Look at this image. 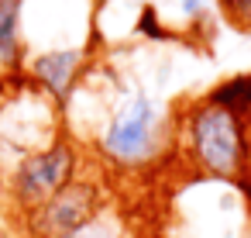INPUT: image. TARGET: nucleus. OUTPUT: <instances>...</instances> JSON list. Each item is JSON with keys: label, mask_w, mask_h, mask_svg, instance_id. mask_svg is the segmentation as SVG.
Here are the masks:
<instances>
[{"label": "nucleus", "mask_w": 251, "mask_h": 238, "mask_svg": "<svg viewBox=\"0 0 251 238\" xmlns=\"http://www.w3.org/2000/svg\"><path fill=\"white\" fill-rule=\"evenodd\" d=\"M141 31H148V35H155V38L162 35L158 25H155V11H145V18H141Z\"/></svg>", "instance_id": "9d476101"}, {"label": "nucleus", "mask_w": 251, "mask_h": 238, "mask_svg": "<svg viewBox=\"0 0 251 238\" xmlns=\"http://www.w3.org/2000/svg\"><path fill=\"white\" fill-rule=\"evenodd\" d=\"M224 11H227V18L237 28H248L251 31V0H224Z\"/></svg>", "instance_id": "6e6552de"}, {"label": "nucleus", "mask_w": 251, "mask_h": 238, "mask_svg": "<svg viewBox=\"0 0 251 238\" xmlns=\"http://www.w3.org/2000/svg\"><path fill=\"white\" fill-rule=\"evenodd\" d=\"M18 7L21 0H0V59L7 62L18 56Z\"/></svg>", "instance_id": "0eeeda50"}, {"label": "nucleus", "mask_w": 251, "mask_h": 238, "mask_svg": "<svg viewBox=\"0 0 251 238\" xmlns=\"http://www.w3.org/2000/svg\"><path fill=\"white\" fill-rule=\"evenodd\" d=\"M66 238H121L110 224H103V221H86V224H79L76 231H69Z\"/></svg>", "instance_id": "1a4fd4ad"}, {"label": "nucleus", "mask_w": 251, "mask_h": 238, "mask_svg": "<svg viewBox=\"0 0 251 238\" xmlns=\"http://www.w3.org/2000/svg\"><path fill=\"white\" fill-rule=\"evenodd\" d=\"M213 104L224 107V111H230V114L248 111V107H251V76H237V80L217 87V90H213Z\"/></svg>", "instance_id": "423d86ee"}, {"label": "nucleus", "mask_w": 251, "mask_h": 238, "mask_svg": "<svg viewBox=\"0 0 251 238\" xmlns=\"http://www.w3.org/2000/svg\"><path fill=\"white\" fill-rule=\"evenodd\" d=\"M76 62H79V52H49V56H38L35 59V76L55 93L62 97L76 76Z\"/></svg>", "instance_id": "39448f33"}, {"label": "nucleus", "mask_w": 251, "mask_h": 238, "mask_svg": "<svg viewBox=\"0 0 251 238\" xmlns=\"http://www.w3.org/2000/svg\"><path fill=\"white\" fill-rule=\"evenodd\" d=\"M90 204H93V190L90 186H62L59 193L49 197V204L42 207L38 228L49 238H66L69 231H76L79 224L90 221Z\"/></svg>", "instance_id": "20e7f679"}, {"label": "nucleus", "mask_w": 251, "mask_h": 238, "mask_svg": "<svg viewBox=\"0 0 251 238\" xmlns=\"http://www.w3.org/2000/svg\"><path fill=\"white\" fill-rule=\"evenodd\" d=\"M193 145L200 162L217 176H234L244 162V131L237 114L210 104L193 114Z\"/></svg>", "instance_id": "f257e3e1"}, {"label": "nucleus", "mask_w": 251, "mask_h": 238, "mask_svg": "<svg viewBox=\"0 0 251 238\" xmlns=\"http://www.w3.org/2000/svg\"><path fill=\"white\" fill-rule=\"evenodd\" d=\"M151 131H155V111L148 100H134L127 104L107 128L103 135V152L117 162H134L141 155H148L151 149Z\"/></svg>", "instance_id": "f03ea898"}, {"label": "nucleus", "mask_w": 251, "mask_h": 238, "mask_svg": "<svg viewBox=\"0 0 251 238\" xmlns=\"http://www.w3.org/2000/svg\"><path fill=\"white\" fill-rule=\"evenodd\" d=\"M69 173H73V149L69 145H52L49 152H35L21 173H18V193L31 204L59 193L66 183H69Z\"/></svg>", "instance_id": "7ed1b4c3"}, {"label": "nucleus", "mask_w": 251, "mask_h": 238, "mask_svg": "<svg viewBox=\"0 0 251 238\" xmlns=\"http://www.w3.org/2000/svg\"><path fill=\"white\" fill-rule=\"evenodd\" d=\"M241 186H244V193H248V200H251V173L241 176Z\"/></svg>", "instance_id": "9b49d317"}]
</instances>
